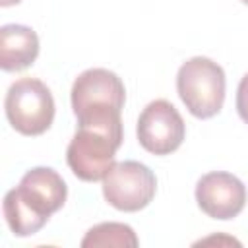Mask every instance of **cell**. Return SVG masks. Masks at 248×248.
<instances>
[{
	"instance_id": "4",
	"label": "cell",
	"mask_w": 248,
	"mask_h": 248,
	"mask_svg": "<svg viewBox=\"0 0 248 248\" xmlns=\"http://www.w3.org/2000/svg\"><path fill=\"white\" fill-rule=\"evenodd\" d=\"M4 108L12 128L23 136H41L54 120L52 93L37 78L14 81L6 93Z\"/></svg>"
},
{
	"instance_id": "6",
	"label": "cell",
	"mask_w": 248,
	"mask_h": 248,
	"mask_svg": "<svg viewBox=\"0 0 248 248\" xmlns=\"http://www.w3.org/2000/svg\"><path fill=\"white\" fill-rule=\"evenodd\" d=\"M138 141L153 155L176 151L186 136V124L176 107L165 99L151 101L138 118Z\"/></svg>"
},
{
	"instance_id": "3",
	"label": "cell",
	"mask_w": 248,
	"mask_h": 248,
	"mask_svg": "<svg viewBox=\"0 0 248 248\" xmlns=\"http://www.w3.org/2000/svg\"><path fill=\"white\" fill-rule=\"evenodd\" d=\"M225 72L223 68L205 56H194L186 60L176 74V91L190 114L196 118L215 116L225 103Z\"/></svg>"
},
{
	"instance_id": "1",
	"label": "cell",
	"mask_w": 248,
	"mask_h": 248,
	"mask_svg": "<svg viewBox=\"0 0 248 248\" xmlns=\"http://www.w3.org/2000/svg\"><path fill=\"white\" fill-rule=\"evenodd\" d=\"M66 198L68 186L64 178L50 167H35L21 176L19 186L4 196L6 223L16 236H31L66 203Z\"/></svg>"
},
{
	"instance_id": "12",
	"label": "cell",
	"mask_w": 248,
	"mask_h": 248,
	"mask_svg": "<svg viewBox=\"0 0 248 248\" xmlns=\"http://www.w3.org/2000/svg\"><path fill=\"white\" fill-rule=\"evenodd\" d=\"M21 0H0V6L2 8H8V6H14V4H19Z\"/></svg>"
},
{
	"instance_id": "8",
	"label": "cell",
	"mask_w": 248,
	"mask_h": 248,
	"mask_svg": "<svg viewBox=\"0 0 248 248\" xmlns=\"http://www.w3.org/2000/svg\"><path fill=\"white\" fill-rule=\"evenodd\" d=\"M198 207L211 219H234L246 203V186L240 178L225 170L203 174L196 184Z\"/></svg>"
},
{
	"instance_id": "10",
	"label": "cell",
	"mask_w": 248,
	"mask_h": 248,
	"mask_svg": "<svg viewBox=\"0 0 248 248\" xmlns=\"http://www.w3.org/2000/svg\"><path fill=\"white\" fill-rule=\"evenodd\" d=\"M140 242H138V236L134 232V229L126 223H114V221H108V223H99L95 227H91L83 240H81V246L83 248H101V246H116V248H136Z\"/></svg>"
},
{
	"instance_id": "7",
	"label": "cell",
	"mask_w": 248,
	"mask_h": 248,
	"mask_svg": "<svg viewBox=\"0 0 248 248\" xmlns=\"http://www.w3.org/2000/svg\"><path fill=\"white\" fill-rule=\"evenodd\" d=\"M126 89L122 79L107 68H89L81 72L72 85V108L76 118L97 110L122 112Z\"/></svg>"
},
{
	"instance_id": "11",
	"label": "cell",
	"mask_w": 248,
	"mask_h": 248,
	"mask_svg": "<svg viewBox=\"0 0 248 248\" xmlns=\"http://www.w3.org/2000/svg\"><path fill=\"white\" fill-rule=\"evenodd\" d=\"M236 110H238V116L248 124V74L242 76L236 89Z\"/></svg>"
},
{
	"instance_id": "13",
	"label": "cell",
	"mask_w": 248,
	"mask_h": 248,
	"mask_svg": "<svg viewBox=\"0 0 248 248\" xmlns=\"http://www.w3.org/2000/svg\"><path fill=\"white\" fill-rule=\"evenodd\" d=\"M242 2H244V4H248V0H242Z\"/></svg>"
},
{
	"instance_id": "5",
	"label": "cell",
	"mask_w": 248,
	"mask_h": 248,
	"mask_svg": "<svg viewBox=\"0 0 248 248\" xmlns=\"http://www.w3.org/2000/svg\"><path fill=\"white\" fill-rule=\"evenodd\" d=\"M157 192L153 170L140 161H120L103 178V196L118 211H140L149 205Z\"/></svg>"
},
{
	"instance_id": "9",
	"label": "cell",
	"mask_w": 248,
	"mask_h": 248,
	"mask_svg": "<svg viewBox=\"0 0 248 248\" xmlns=\"http://www.w3.org/2000/svg\"><path fill=\"white\" fill-rule=\"evenodd\" d=\"M39 56L37 33L19 23H8L0 29V68L4 72H19L29 68Z\"/></svg>"
},
{
	"instance_id": "2",
	"label": "cell",
	"mask_w": 248,
	"mask_h": 248,
	"mask_svg": "<svg viewBox=\"0 0 248 248\" xmlns=\"http://www.w3.org/2000/svg\"><path fill=\"white\" fill-rule=\"evenodd\" d=\"M122 118L118 110L78 116V130L66 149L70 170L83 182L103 180L114 165V155L122 145Z\"/></svg>"
}]
</instances>
